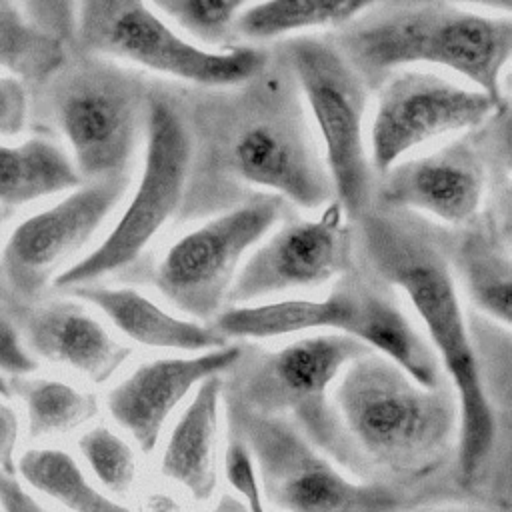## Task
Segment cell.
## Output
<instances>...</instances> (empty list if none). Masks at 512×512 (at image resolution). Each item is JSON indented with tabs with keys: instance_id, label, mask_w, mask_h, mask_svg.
Returning <instances> with one entry per match:
<instances>
[{
	"instance_id": "cell-27",
	"label": "cell",
	"mask_w": 512,
	"mask_h": 512,
	"mask_svg": "<svg viewBox=\"0 0 512 512\" xmlns=\"http://www.w3.org/2000/svg\"><path fill=\"white\" fill-rule=\"evenodd\" d=\"M248 0H150L186 34L204 46L226 48L234 42V22Z\"/></svg>"
},
{
	"instance_id": "cell-32",
	"label": "cell",
	"mask_w": 512,
	"mask_h": 512,
	"mask_svg": "<svg viewBox=\"0 0 512 512\" xmlns=\"http://www.w3.org/2000/svg\"><path fill=\"white\" fill-rule=\"evenodd\" d=\"M38 362L22 346L12 320L0 310V370L18 376L34 372Z\"/></svg>"
},
{
	"instance_id": "cell-11",
	"label": "cell",
	"mask_w": 512,
	"mask_h": 512,
	"mask_svg": "<svg viewBox=\"0 0 512 512\" xmlns=\"http://www.w3.org/2000/svg\"><path fill=\"white\" fill-rule=\"evenodd\" d=\"M70 50L130 62L188 86L238 84L256 74L268 58V46L194 44L148 0H80Z\"/></svg>"
},
{
	"instance_id": "cell-17",
	"label": "cell",
	"mask_w": 512,
	"mask_h": 512,
	"mask_svg": "<svg viewBox=\"0 0 512 512\" xmlns=\"http://www.w3.org/2000/svg\"><path fill=\"white\" fill-rule=\"evenodd\" d=\"M2 310L36 362L64 366L92 384H106L132 356L128 344L114 338L84 302L68 294L26 304L6 296Z\"/></svg>"
},
{
	"instance_id": "cell-34",
	"label": "cell",
	"mask_w": 512,
	"mask_h": 512,
	"mask_svg": "<svg viewBox=\"0 0 512 512\" xmlns=\"http://www.w3.org/2000/svg\"><path fill=\"white\" fill-rule=\"evenodd\" d=\"M20 438V418L12 404L0 398V470L16 472L14 454Z\"/></svg>"
},
{
	"instance_id": "cell-35",
	"label": "cell",
	"mask_w": 512,
	"mask_h": 512,
	"mask_svg": "<svg viewBox=\"0 0 512 512\" xmlns=\"http://www.w3.org/2000/svg\"><path fill=\"white\" fill-rule=\"evenodd\" d=\"M400 512H508L476 500H434L408 506Z\"/></svg>"
},
{
	"instance_id": "cell-38",
	"label": "cell",
	"mask_w": 512,
	"mask_h": 512,
	"mask_svg": "<svg viewBox=\"0 0 512 512\" xmlns=\"http://www.w3.org/2000/svg\"><path fill=\"white\" fill-rule=\"evenodd\" d=\"M208 512H248V508L238 496L226 492L216 500V504Z\"/></svg>"
},
{
	"instance_id": "cell-13",
	"label": "cell",
	"mask_w": 512,
	"mask_h": 512,
	"mask_svg": "<svg viewBox=\"0 0 512 512\" xmlns=\"http://www.w3.org/2000/svg\"><path fill=\"white\" fill-rule=\"evenodd\" d=\"M130 188V176L84 180L20 220L0 248V284L14 302H36L80 258Z\"/></svg>"
},
{
	"instance_id": "cell-16",
	"label": "cell",
	"mask_w": 512,
	"mask_h": 512,
	"mask_svg": "<svg viewBox=\"0 0 512 512\" xmlns=\"http://www.w3.org/2000/svg\"><path fill=\"white\" fill-rule=\"evenodd\" d=\"M486 192L488 172L472 130L432 152L406 156L378 174L372 200L460 228L484 208Z\"/></svg>"
},
{
	"instance_id": "cell-8",
	"label": "cell",
	"mask_w": 512,
	"mask_h": 512,
	"mask_svg": "<svg viewBox=\"0 0 512 512\" xmlns=\"http://www.w3.org/2000/svg\"><path fill=\"white\" fill-rule=\"evenodd\" d=\"M188 172V134L180 104L168 80H154L148 94L144 132V162L128 204L108 234L76 262L64 268L52 288L64 292L74 286L118 278L146 282L144 256L158 234L178 224Z\"/></svg>"
},
{
	"instance_id": "cell-4",
	"label": "cell",
	"mask_w": 512,
	"mask_h": 512,
	"mask_svg": "<svg viewBox=\"0 0 512 512\" xmlns=\"http://www.w3.org/2000/svg\"><path fill=\"white\" fill-rule=\"evenodd\" d=\"M326 36L370 92L392 72L426 64L508 102L502 74L512 54L510 14H484L446 2H380Z\"/></svg>"
},
{
	"instance_id": "cell-39",
	"label": "cell",
	"mask_w": 512,
	"mask_h": 512,
	"mask_svg": "<svg viewBox=\"0 0 512 512\" xmlns=\"http://www.w3.org/2000/svg\"><path fill=\"white\" fill-rule=\"evenodd\" d=\"M10 396V384L8 378L0 372V398H8Z\"/></svg>"
},
{
	"instance_id": "cell-36",
	"label": "cell",
	"mask_w": 512,
	"mask_h": 512,
	"mask_svg": "<svg viewBox=\"0 0 512 512\" xmlns=\"http://www.w3.org/2000/svg\"><path fill=\"white\" fill-rule=\"evenodd\" d=\"M388 4H402V2H446V4H472L478 8L492 10L494 14H510L512 12V0H384Z\"/></svg>"
},
{
	"instance_id": "cell-6",
	"label": "cell",
	"mask_w": 512,
	"mask_h": 512,
	"mask_svg": "<svg viewBox=\"0 0 512 512\" xmlns=\"http://www.w3.org/2000/svg\"><path fill=\"white\" fill-rule=\"evenodd\" d=\"M368 350L338 332L296 336L278 348L240 340L238 358L222 374V392L246 410L292 424L342 470L372 480L332 398L342 370Z\"/></svg>"
},
{
	"instance_id": "cell-31",
	"label": "cell",
	"mask_w": 512,
	"mask_h": 512,
	"mask_svg": "<svg viewBox=\"0 0 512 512\" xmlns=\"http://www.w3.org/2000/svg\"><path fill=\"white\" fill-rule=\"evenodd\" d=\"M30 124V88L16 76L0 74V138H16Z\"/></svg>"
},
{
	"instance_id": "cell-21",
	"label": "cell",
	"mask_w": 512,
	"mask_h": 512,
	"mask_svg": "<svg viewBox=\"0 0 512 512\" xmlns=\"http://www.w3.org/2000/svg\"><path fill=\"white\" fill-rule=\"evenodd\" d=\"M222 400V374L200 382L160 454V474L196 500H210L218 486L216 448Z\"/></svg>"
},
{
	"instance_id": "cell-33",
	"label": "cell",
	"mask_w": 512,
	"mask_h": 512,
	"mask_svg": "<svg viewBox=\"0 0 512 512\" xmlns=\"http://www.w3.org/2000/svg\"><path fill=\"white\" fill-rule=\"evenodd\" d=\"M0 510L2 512H50L44 508L12 472L0 470Z\"/></svg>"
},
{
	"instance_id": "cell-37",
	"label": "cell",
	"mask_w": 512,
	"mask_h": 512,
	"mask_svg": "<svg viewBox=\"0 0 512 512\" xmlns=\"http://www.w3.org/2000/svg\"><path fill=\"white\" fill-rule=\"evenodd\" d=\"M146 512H182V506L166 492H152L146 500Z\"/></svg>"
},
{
	"instance_id": "cell-28",
	"label": "cell",
	"mask_w": 512,
	"mask_h": 512,
	"mask_svg": "<svg viewBox=\"0 0 512 512\" xmlns=\"http://www.w3.org/2000/svg\"><path fill=\"white\" fill-rule=\"evenodd\" d=\"M78 450L100 486L114 496H126L136 482L132 446L108 426H92L78 438Z\"/></svg>"
},
{
	"instance_id": "cell-20",
	"label": "cell",
	"mask_w": 512,
	"mask_h": 512,
	"mask_svg": "<svg viewBox=\"0 0 512 512\" xmlns=\"http://www.w3.org/2000/svg\"><path fill=\"white\" fill-rule=\"evenodd\" d=\"M62 294L100 310L128 340L148 348L194 354L230 342L212 324L176 316L128 284L108 286L104 282H92L68 288Z\"/></svg>"
},
{
	"instance_id": "cell-14",
	"label": "cell",
	"mask_w": 512,
	"mask_h": 512,
	"mask_svg": "<svg viewBox=\"0 0 512 512\" xmlns=\"http://www.w3.org/2000/svg\"><path fill=\"white\" fill-rule=\"evenodd\" d=\"M374 94L366 142L376 176L424 144L472 132L510 106V100L498 102L474 86L414 68L392 72Z\"/></svg>"
},
{
	"instance_id": "cell-30",
	"label": "cell",
	"mask_w": 512,
	"mask_h": 512,
	"mask_svg": "<svg viewBox=\"0 0 512 512\" xmlns=\"http://www.w3.org/2000/svg\"><path fill=\"white\" fill-rule=\"evenodd\" d=\"M14 2L38 30L62 42L68 50L72 48L80 0H14Z\"/></svg>"
},
{
	"instance_id": "cell-7",
	"label": "cell",
	"mask_w": 512,
	"mask_h": 512,
	"mask_svg": "<svg viewBox=\"0 0 512 512\" xmlns=\"http://www.w3.org/2000/svg\"><path fill=\"white\" fill-rule=\"evenodd\" d=\"M226 340H266L304 332L350 336L404 368L422 386L446 376L424 332L400 304V294L358 260L322 298H282L226 306L212 322Z\"/></svg>"
},
{
	"instance_id": "cell-26",
	"label": "cell",
	"mask_w": 512,
	"mask_h": 512,
	"mask_svg": "<svg viewBox=\"0 0 512 512\" xmlns=\"http://www.w3.org/2000/svg\"><path fill=\"white\" fill-rule=\"evenodd\" d=\"M68 48L38 30L14 0H0V70L30 90L42 84L66 58Z\"/></svg>"
},
{
	"instance_id": "cell-29",
	"label": "cell",
	"mask_w": 512,
	"mask_h": 512,
	"mask_svg": "<svg viewBox=\"0 0 512 512\" xmlns=\"http://www.w3.org/2000/svg\"><path fill=\"white\" fill-rule=\"evenodd\" d=\"M224 476L236 496L244 502L248 512H266L264 506V494L262 486L256 474L254 460L246 448V444L228 434L226 438V450H224Z\"/></svg>"
},
{
	"instance_id": "cell-19",
	"label": "cell",
	"mask_w": 512,
	"mask_h": 512,
	"mask_svg": "<svg viewBox=\"0 0 512 512\" xmlns=\"http://www.w3.org/2000/svg\"><path fill=\"white\" fill-rule=\"evenodd\" d=\"M512 228L482 208L470 222L448 230V256L472 310L512 324Z\"/></svg>"
},
{
	"instance_id": "cell-9",
	"label": "cell",
	"mask_w": 512,
	"mask_h": 512,
	"mask_svg": "<svg viewBox=\"0 0 512 512\" xmlns=\"http://www.w3.org/2000/svg\"><path fill=\"white\" fill-rule=\"evenodd\" d=\"M222 410L228 434L240 438L254 460L262 494L282 512H400L420 504L384 482L354 478L280 418L228 398Z\"/></svg>"
},
{
	"instance_id": "cell-2",
	"label": "cell",
	"mask_w": 512,
	"mask_h": 512,
	"mask_svg": "<svg viewBox=\"0 0 512 512\" xmlns=\"http://www.w3.org/2000/svg\"><path fill=\"white\" fill-rule=\"evenodd\" d=\"M352 230L356 260L408 298L456 392L458 488L466 500L510 512V430L496 420L480 384L466 310L448 256L450 228L372 200L352 220Z\"/></svg>"
},
{
	"instance_id": "cell-10",
	"label": "cell",
	"mask_w": 512,
	"mask_h": 512,
	"mask_svg": "<svg viewBox=\"0 0 512 512\" xmlns=\"http://www.w3.org/2000/svg\"><path fill=\"white\" fill-rule=\"evenodd\" d=\"M276 44L296 78L334 200L352 222L372 202L376 180L364 130L372 92L326 34H294Z\"/></svg>"
},
{
	"instance_id": "cell-22",
	"label": "cell",
	"mask_w": 512,
	"mask_h": 512,
	"mask_svg": "<svg viewBox=\"0 0 512 512\" xmlns=\"http://www.w3.org/2000/svg\"><path fill=\"white\" fill-rule=\"evenodd\" d=\"M82 182L62 144L46 134L22 142L0 140V206L10 212L64 194Z\"/></svg>"
},
{
	"instance_id": "cell-23",
	"label": "cell",
	"mask_w": 512,
	"mask_h": 512,
	"mask_svg": "<svg viewBox=\"0 0 512 512\" xmlns=\"http://www.w3.org/2000/svg\"><path fill=\"white\" fill-rule=\"evenodd\" d=\"M384 0H260L234 22V42H270L314 28H342Z\"/></svg>"
},
{
	"instance_id": "cell-5",
	"label": "cell",
	"mask_w": 512,
	"mask_h": 512,
	"mask_svg": "<svg viewBox=\"0 0 512 512\" xmlns=\"http://www.w3.org/2000/svg\"><path fill=\"white\" fill-rule=\"evenodd\" d=\"M150 84V76L128 64L68 50L30 90V120L38 134L66 144L82 182L130 176L144 142Z\"/></svg>"
},
{
	"instance_id": "cell-24",
	"label": "cell",
	"mask_w": 512,
	"mask_h": 512,
	"mask_svg": "<svg viewBox=\"0 0 512 512\" xmlns=\"http://www.w3.org/2000/svg\"><path fill=\"white\" fill-rule=\"evenodd\" d=\"M14 468L30 488L68 512H132L126 504L98 490L76 458L62 448H28L20 454Z\"/></svg>"
},
{
	"instance_id": "cell-3",
	"label": "cell",
	"mask_w": 512,
	"mask_h": 512,
	"mask_svg": "<svg viewBox=\"0 0 512 512\" xmlns=\"http://www.w3.org/2000/svg\"><path fill=\"white\" fill-rule=\"evenodd\" d=\"M332 398L372 480L416 502L466 500L456 482L460 410L448 378L422 386L368 350L342 370Z\"/></svg>"
},
{
	"instance_id": "cell-15",
	"label": "cell",
	"mask_w": 512,
	"mask_h": 512,
	"mask_svg": "<svg viewBox=\"0 0 512 512\" xmlns=\"http://www.w3.org/2000/svg\"><path fill=\"white\" fill-rule=\"evenodd\" d=\"M354 230L336 200L316 218L286 214L244 258L228 306L314 290L354 266Z\"/></svg>"
},
{
	"instance_id": "cell-1",
	"label": "cell",
	"mask_w": 512,
	"mask_h": 512,
	"mask_svg": "<svg viewBox=\"0 0 512 512\" xmlns=\"http://www.w3.org/2000/svg\"><path fill=\"white\" fill-rule=\"evenodd\" d=\"M170 86L188 134L178 224L204 220L258 192L308 212L334 200L296 78L276 42L262 68L238 84Z\"/></svg>"
},
{
	"instance_id": "cell-18",
	"label": "cell",
	"mask_w": 512,
	"mask_h": 512,
	"mask_svg": "<svg viewBox=\"0 0 512 512\" xmlns=\"http://www.w3.org/2000/svg\"><path fill=\"white\" fill-rule=\"evenodd\" d=\"M240 354V342L204 352L154 358L138 364L106 394V408L136 446L150 454L172 412L210 376L224 374Z\"/></svg>"
},
{
	"instance_id": "cell-12",
	"label": "cell",
	"mask_w": 512,
	"mask_h": 512,
	"mask_svg": "<svg viewBox=\"0 0 512 512\" xmlns=\"http://www.w3.org/2000/svg\"><path fill=\"white\" fill-rule=\"evenodd\" d=\"M292 208L272 192H258L212 214L152 260L146 282L186 318L210 324L226 306L248 252Z\"/></svg>"
},
{
	"instance_id": "cell-25",
	"label": "cell",
	"mask_w": 512,
	"mask_h": 512,
	"mask_svg": "<svg viewBox=\"0 0 512 512\" xmlns=\"http://www.w3.org/2000/svg\"><path fill=\"white\" fill-rule=\"evenodd\" d=\"M10 396H18L26 412L30 438H54L70 434L98 414L94 394L56 378L8 376Z\"/></svg>"
},
{
	"instance_id": "cell-40",
	"label": "cell",
	"mask_w": 512,
	"mask_h": 512,
	"mask_svg": "<svg viewBox=\"0 0 512 512\" xmlns=\"http://www.w3.org/2000/svg\"><path fill=\"white\" fill-rule=\"evenodd\" d=\"M10 214H12V212H10V210H8V208H4V206H0V230H2V226H4V224H6V220H8V218H10Z\"/></svg>"
}]
</instances>
